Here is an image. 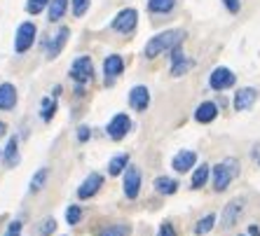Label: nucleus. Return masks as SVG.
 Here are the masks:
<instances>
[{"label": "nucleus", "instance_id": "1", "mask_svg": "<svg viewBox=\"0 0 260 236\" xmlns=\"http://www.w3.org/2000/svg\"><path fill=\"white\" fill-rule=\"evenodd\" d=\"M185 30H162L157 35H152L145 45V59H157L164 52H171L176 45L183 43Z\"/></svg>", "mask_w": 260, "mask_h": 236}, {"label": "nucleus", "instance_id": "2", "mask_svg": "<svg viewBox=\"0 0 260 236\" xmlns=\"http://www.w3.org/2000/svg\"><path fill=\"white\" fill-rule=\"evenodd\" d=\"M237 176H239V162H237L235 157L223 159V162L216 164V166H213V171H211L213 189H216V192H225Z\"/></svg>", "mask_w": 260, "mask_h": 236}, {"label": "nucleus", "instance_id": "3", "mask_svg": "<svg viewBox=\"0 0 260 236\" xmlns=\"http://www.w3.org/2000/svg\"><path fill=\"white\" fill-rule=\"evenodd\" d=\"M139 26V12L134 10V7H124L120 12L115 14V19L110 21V28L120 33V35H132L134 30Z\"/></svg>", "mask_w": 260, "mask_h": 236}, {"label": "nucleus", "instance_id": "4", "mask_svg": "<svg viewBox=\"0 0 260 236\" xmlns=\"http://www.w3.org/2000/svg\"><path fill=\"white\" fill-rule=\"evenodd\" d=\"M71 80L75 85H87L94 80V61L89 56H78V59L71 63V70H68Z\"/></svg>", "mask_w": 260, "mask_h": 236}, {"label": "nucleus", "instance_id": "5", "mask_svg": "<svg viewBox=\"0 0 260 236\" xmlns=\"http://www.w3.org/2000/svg\"><path fill=\"white\" fill-rule=\"evenodd\" d=\"M36 35H38V28L33 21L19 24L17 35H14V52H17V54H26V52L33 47V43H36Z\"/></svg>", "mask_w": 260, "mask_h": 236}, {"label": "nucleus", "instance_id": "6", "mask_svg": "<svg viewBox=\"0 0 260 236\" xmlns=\"http://www.w3.org/2000/svg\"><path fill=\"white\" fill-rule=\"evenodd\" d=\"M106 131H108L110 140H124L127 138V133L132 131V117L124 115V112H117V115L108 122Z\"/></svg>", "mask_w": 260, "mask_h": 236}, {"label": "nucleus", "instance_id": "7", "mask_svg": "<svg viewBox=\"0 0 260 236\" xmlns=\"http://www.w3.org/2000/svg\"><path fill=\"white\" fill-rule=\"evenodd\" d=\"M244 206H246V199H244V196H237V199H232L230 204L223 208L220 224H223L225 229H230V227H235V224L239 222V215L244 213Z\"/></svg>", "mask_w": 260, "mask_h": 236}, {"label": "nucleus", "instance_id": "8", "mask_svg": "<svg viewBox=\"0 0 260 236\" xmlns=\"http://www.w3.org/2000/svg\"><path fill=\"white\" fill-rule=\"evenodd\" d=\"M237 82L235 73H232L230 68L225 66H218L216 70H213L211 75H209V87H211L213 91H223V89H230L232 85Z\"/></svg>", "mask_w": 260, "mask_h": 236}, {"label": "nucleus", "instance_id": "9", "mask_svg": "<svg viewBox=\"0 0 260 236\" xmlns=\"http://www.w3.org/2000/svg\"><path fill=\"white\" fill-rule=\"evenodd\" d=\"M141 182H143L141 169H136V166H127V171H124V182H122L124 196H127V199H136V196H139L141 194Z\"/></svg>", "mask_w": 260, "mask_h": 236}, {"label": "nucleus", "instance_id": "10", "mask_svg": "<svg viewBox=\"0 0 260 236\" xmlns=\"http://www.w3.org/2000/svg\"><path fill=\"white\" fill-rule=\"evenodd\" d=\"M192 66H194V61L183 54V43L176 45V47L171 49V75L181 77V75H185Z\"/></svg>", "mask_w": 260, "mask_h": 236}, {"label": "nucleus", "instance_id": "11", "mask_svg": "<svg viewBox=\"0 0 260 236\" xmlns=\"http://www.w3.org/2000/svg\"><path fill=\"white\" fill-rule=\"evenodd\" d=\"M101 187H103V176H101V173H89L85 180L80 182L78 196H80L82 201H85V199H91L94 194H99V189H101Z\"/></svg>", "mask_w": 260, "mask_h": 236}, {"label": "nucleus", "instance_id": "12", "mask_svg": "<svg viewBox=\"0 0 260 236\" xmlns=\"http://www.w3.org/2000/svg\"><path fill=\"white\" fill-rule=\"evenodd\" d=\"M68 37H71V28L61 26L59 33H56V35L52 37V40H47V43H45V49H47V59H49V61H54L56 56L61 54V49L66 47Z\"/></svg>", "mask_w": 260, "mask_h": 236}, {"label": "nucleus", "instance_id": "13", "mask_svg": "<svg viewBox=\"0 0 260 236\" xmlns=\"http://www.w3.org/2000/svg\"><path fill=\"white\" fill-rule=\"evenodd\" d=\"M129 105H132V110H136V112L148 110V105H150V91H148V87L145 85L134 87V89L129 91Z\"/></svg>", "mask_w": 260, "mask_h": 236}, {"label": "nucleus", "instance_id": "14", "mask_svg": "<svg viewBox=\"0 0 260 236\" xmlns=\"http://www.w3.org/2000/svg\"><path fill=\"white\" fill-rule=\"evenodd\" d=\"M194 164H197V152L194 150H181L171 159V166H174L178 173H190L194 169Z\"/></svg>", "mask_w": 260, "mask_h": 236}, {"label": "nucleus", "instance_id": "15", "mask_svg": "<svg viewBox=\"0 0 260 236\" xmlns=\"http://www.w3.org/2000/svg\"><path fill=\"white\" fill-rule=\"evenodd\" d=\"M122 73H124V59H122L120 54L106 56V61H103V75H106V80L113 82V80L120 77Z\"/></svg>", "mask_w": 260, "mask_h": 236}, {"label": "nucleus", "instance_id": "16", "mask_svg": "<svg viewBox=\"0 0 260 236\" xmlns=\"http://www.w3.org/2000/svg\"><path fill=\"white\" fill-rule=\"evenodd\" d=\"M255 98H258V89H253V87H244V89H239L235 94V110L237 112H244V110H248L251 105L255 103Z\"/></svg>", "mask_w": 260, "mask_h": 236}, {"label": "nucleus", "instance_id": "17", "mask_svg": "<svg viewBox=\"0 0 260 236\" xmlns=\"http://www.w3.org/2000/svg\"><path fill=\"white\" fill-rule=\"evenodd\" d=\"M17 87L12 82H3L0 85V110H14L17 105Z\"/></svg>", "mask_w": 260, "mask_h": 236}, {"label": "nucleus", "instance_id": "18", "mask_svg": "<svg viewBox=\"0 0 260 236\" xmlns=\"http://www.w3.org/2000/svg\"><path fill=\"white\" fill-rule=\"evenodd\" d=\"M216 117H218V105L211 103V101H204V103H200L197 110H194V120L200 122V124H211Z\"/></svg>", "mask_w": 260, "mask_h": 236}, {"label": "nucleus", "instance_id": "19", "mask_svg": "<svg viewBox=\"0 0 260 236\" xmlns=\"http://www.w3.org/2000/svg\"><path fill=\"white\" fill-rule=\"evenodd\" d=\"M3 162H5L7 169H14L19 164V138L12 136V138L7 140L5 150H3Z\"/></svg>", "mask_w": 260, "mask_h": 236}, {"label": "nucleus", "instance_id": "20", "mask_svg": "<svg viewBox=\"0 0 260 236\" xmlns=\"http://www.w3.org/2000/svg\"><path fill=\"white\" fill-rule=\"evenodd\" d=\"M68 5H71V0H49V10H47V17L52 24H59L63 14H66Z\"/></svg>", "mask_w": 260, "mask_h": 236}, {"label": "nucleus", "instance_id": "21", "mask_svg": "<svg viewBox=\"0 0 260 236\" xmlns=\"http://www.w3.org/2000/svg\"><path fill=\"white\" fill-rule=\"evenodd\" d=\"M209 176H211V171H209V166H206V164L194 166V169H192V178H190V187H192V189H202L206 185V180H209Z\"/></svg>", "mask_w": 260, "mask_h": 236}, {"label": "nucleus", "instance_id": "22", "mask_svg": "<svg viewBox=\"0 0 260 236\" xmlns=\"http://www.w3.org/2000/svg\"><path fill=\"white\" fill-rule=\"evenodd\" d=\"M155 189H157L159 194H164V196H171V194L178 192V182L167 176H159L157 180H155Z\"/></svg>", "mask_w": 260, "mask_h": 236}, {"label": "nucleus", "instance_id": "23", "mask_svg": "<svg viewBox=\"0 0 260 236\" xmlns=\"http://www.w3.org/2000/svg\"><path fill=\"white\" fill-rule=\"evenodd\" d=\"M127 166H129V154H117L108 164V176H120V173L127 171Z\"/></svg>", "mask_w": 260, "mask_h": 236}, {"label": "nucleus", "instance_id": "24", "mask_svg": "<svg viewBox=\"0 0 260 236\" xmlns=\"http://www.w3.org/2000/svg\"><path fill=\"white\" fill-rule=\"evenodd\" d=\"M176 7V0H148V10L152 14H169Z\"/></svg>", "mask_w": 260, "mask_h": 236}, {"label": "nucleus", "instance_id": "25", "mask_svg": "<svg viewBox=\"0 0 260 236\" xmlns=\"http://www.w3.org/2000/svg\"><path fill=\"white\" fill-rule=\"evenodd\" d=\"M54 112H56V98H43L40 101V120L43 122H52L54 120Z\"/></svg>", "mask_w": 260, "mask_h": 236}, {"label": "nucleus", "instance_id": "26", "mask_svg": "<svg viewBox=\"0 0 260 236\" xmlns=\"http://www.w3.org/2000/svg\"><path fill=\"white\" fill-rule=\"evenodd\" d=\"M47 176H49V169H45V166H43V169H38L36 176L30 178L28 192H30V194H38V192H40V189L45 187V182H47Z\"/></svg>", "mask_w": 260, "mask_h": 236}, {"label": "nucleus", "instance_id": "27", "mask_svg": "<svg viewBox=\"0 0 260 236\" xmlns=\"http://www.w3.org/2000/svg\"><path fill=\"white\" fill-rule=\"evenodd\" d=\"M129 234H132L129 224H108V227L96 231V236H129Z\"/></svg>", "mask_w": 260, "mask_h": 236}, {"label": "nucleus", "instance_id": "28", "mask_svg": "<svg viewBox=\"0 0 260 236\" xmlns=\"http://www.w3.org/2000/svg\"><path fill=\"white\" fill-rule=\"evenodd\" d=\"M213 227H216V215H213V213H209V215H204L200 222L194 224V234H197V236H204V234H209Z\"/></svg>", "mask_w": 260, "mask_h": 236}, {"label": "nucleus", "instance_id": "29", "mask_svg": "<svg viewBox=\"0 0 260 236\" xmlns=\"http://www.w3.org/2000/svg\"><path fill=\"white\" fill-rule=\"evenodd\" d=\"M89 5H91V0H71V12H73V17H75V19L85 17L87 10H89Z\"/></svg>", "mask_w": 260, "mask_h": 236}, {"label": "nucleus", "instance_id": "30", "mask_svg": "<svg viewBox=\"0 0 260 236\" xmlns=\"http://www.w3.org/2000/svg\"><path fill=\"white\" fill-rule=\"evenodd\" d=\"M80 220H82V208H80V206H68L66 222L71 224V227H75V224H80Z\"/></svg>", "mask_w": 260, "mask_h": 236}, {"label": "nucleus", "instance_id": "31", "mask_svg": "<svg viewBox=\"0 0 260 236\" xmlns=\"http://www.w3.org/2000/svg\"><path fill=\"white\" fill-rule=\"evenodd\" d=\"M47 5H49V0H26V12L28 14H40Z\"/></svg>", "mask_w": 260, "mask_h": 236}, {"label": "nucleus", "instance_id": "32", "mask_svg": "<svg viewBox=\"0 0 260 236\" xmlns=\"http://www.w3.org/2000/svg\"><path fill=\"white\" fill-rule=\"evenodd\" d=\"M54 229H56V220H52V218H47L43 224H40V234H43V236L54 234Z\"/></svg>", "mask_w": 260, "mask_h": 236}, {"label": "nucleus", "instance_id": "33", "mask_svg": "<svg viewBox=\"0 0 260 236\" xmlns=\"http://www.w3.org/2000/svg\"><path fill=\"white\" fill-rule=\"evenodd\" d=\"M223 5H225V10H228V12L237 14L239 10H242V0H223Z\"/></svg>", "mask_w": 260, "mask_h": 236}, {"label": "nucleus", "instance_id": "34", "mask_svg": "<svg viewBox=\"0 0 260 236\" xmlns=\"http://www.w3.org/2000/svg\"><path fill=\"white\" fill-rule=\"evenodd\" d=\"M157 236H176L174 224H171V222H162V224H159V231H157Z\"/></svg>", "mask_w": 260, "mask_h": 236}, {"label": "nucleus", "instance_id": "35", "mask_svg": "<svg viewBox=\"0 0 260 236\" xmlns=\"http://www.w3.org/2000/svg\"><path fill=\"white\" fill-rule=\"evenodd\" d=\"M89 138H91V129L82 124V127L78 129V140H80V143H87V140H89Z\"/></svg>", "mask_w": 260, "mask_h": 236}, {"label": "nucleus", "instance_id": "36", "mask_svg": "<svg viewBox=\"0 0 260 236\" xmlns=\"http://www.w3.org/2000/svg\"><path fill=\"white\" fill-rule=\"evenodd\" d=\"M5 236H21V222H19V220H14V222L7 227Z\"/></svg>", "mask_w": 260, "mask_h": 236}, {"label": "nucleus", "instance_id": "37", "mask_svg": "<svg viewBox=\"0 0 260 236\" xmlns=\"http://www.w3.org/2000/svg\"><path fill=\"white\" fill-rule=\"evenodd\" d=\"M248 234H251V236H260V229L255 227V224H251V227H248Z\"/></svg>", "mask_w": 260, "mask_h": 236}, {"label": "nucleus", "instance_id": "38", "mask_svg": "<svg viewBox=\"0 0 260 236\" xmlns=\"http://www.w3.org/2000/svg\"><path fill=\"white\" fill-rule=\"evenodd\" d=\"M5 131H7V124H5V122H0V138L5 136Z\"/></svg>", "mask_w": 260, "mask_h": 236}, {"label": "nucleus", "instance_id": "39", "mask_svg": "<svg viewBox=\"0 0 260 236\" xmlns=\"http://www.w3.org/2000/svg\"><path fill=\"white\" fill-rule=\"evenodd\" d=\"M253 157L258 159V164H260V152H253Z\"/></svg>", "mask_w": 260, "mask_h": 236}, {"label": "nucleus", "instance_id": "40", "mask_svg": "<svg viewBox=\"0 0 260 236\" xmlns=\"http://www.w3.org/2000/svg\"><path fill=\"white\" fill-rule=\"evenodd\" d=\"M0 157H3V150H0Z\"/></svg>", "mask_w": 260, "mask_h": 236}]
</instances>
